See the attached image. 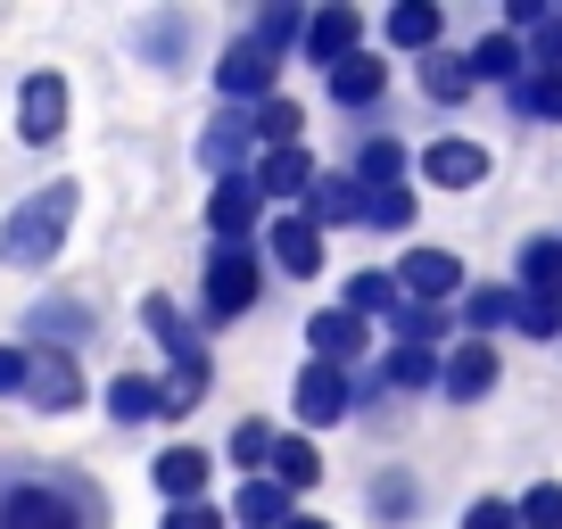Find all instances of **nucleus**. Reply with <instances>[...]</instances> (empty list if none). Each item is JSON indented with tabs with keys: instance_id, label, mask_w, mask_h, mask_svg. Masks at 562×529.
<instances>
[{
	"instance_id": "obj_2",
	"label": "nucleus",
	"mask_w": 562,
	"mask_h": 529,
	"mask_svg": "<svg viewBox=\"0 0 562 529\" xmlns=\"http://www.w3.org/2000/svg\"><path fill=\"white\" fill-rule=\"evenodd\" d=\"M75 182H50V191H34V199H18V215L0 224V264H50L58 257V240H67V224H75Z\"/></svg>"
},
{
	"instance_id": "obj_11",
	"label": "nucleus",
	"mask_w": 562,
	"mask_h": 529,
	"mask_svg": "<svg viewBox=\"0 0 562 529\" xmlns=\"http://www.w3.org/2000/svg\"><path fill=\"white\" fill-rule=\"evenodd\" d=\"M306 348H315V364H339V372H348L356 356L372 348V323L348 315V306H323V315L306 323Z\"/></svg>"
},
{
	"instance_id": "obj_7",
	"label": "nucleus",
	"mask_w": 562,
	"mask_h": 529,
	"mask_svg": "<svg viewBox=\"0 0 562 529\" xmlns=\"http://www.w3.org/2000/svg\"><path fill=\"white\" fill-rule=\"evenodd\" d=\"M299 50H306V67H348L356 50H364V18H356L348 0H331V9H315V18H306V34H299Z\"/></svg>"
},
{
	"instance_id": "obj_1",
	"label": "nucleus",
	"mask_w": 562,
	"mask_h": 529,
	"mask_svg": "<svg viewBox=\"0 0 562 529\" xmlns=\"http://www.w3.org/2000/svg\"><path fill=\"white\" fill-rule=\"evenodd\" d=\"M0 529H108V496L83 472L18 463V472H0Z\"/></svg>"
},
{
	"instance_id": "obj_15",
	"label": "nucleus",
	"mask_w": 562,
	"mask_h": 529,
	"mask_svg": "<svg viewBox=\"0 0 562 529\" xmlns=\"http://www.w3.org/2000/svg\"><path fill=\"white\" fill-rule=\"evenodd\" d=\"M513 290H521V299H562V232L521 240V257H513Z\"/></svg>"
},
{
	"instance_id": "obj_41",
	"label": "nucleus",
	"mask_w": 562,
	"mask_h": 529,
	"mask_svg": "<svg viewBox=\"0 0 562 529\" xmlns=\"http://www.w3.org/2000/svg\"><path fill=\"white\" fill-rule=\"evenodd\" d=\"M405 505H414V480H372V513L381 521H405Z\"/></svg>"
},
{
	"instance_id": "obj_32",
	"label": "nucleus",
	"mask_w": 562,
	"mask_h": 529,
	"mask_svg": "<svg viewBox=\"0 0 562 529\" xmlns=\"http://www.w3.org/2000/svg\"><path fill=\"white\" fill-rule=\"evenodd\" d=\"M389 331H397V348H439V339L456 331V315H447V306H414V299H405L397 315H389Z\"/></svg>"
},
{
	"instance_id": "obj_9",
	"label": "nucleus",
	"mask_w": 562,
	"mask_h": 529,
	"mask_svg": "<svg viewBox=\"0 0 562 529\" xmlns=\"http://www.w3.org/2000/svg\"><path fill=\"white\" fill-rule=\"evenodd\" d=\"M257 215H265L257 175H224V182H215V199H207V232H215V248H248Z\"/></svg>"
},
{
	"instance_id": "obj_36",
	"label": "nucleus",
	"mask_w": 562,
	"mask_h": 529,
	"mask_svg": "<svg viewBox=\"0 0 562 529\" xmlns=\"http://www.w3.org/2000/svg\"><path fill=\"white\" fill-rule=\"evenodd\" d=\"M232 463H240L248 480H265V463H273V423H257V414H248V423L232 430Z\"/></svg>"
},
{
	"instance_id": "obj_18",
	"label": "nucleus",
	"mask_w": 562,
	"mask_h": 529,
	"mask_svg": "<svg viewBox=\"0 0 562 529\" xmlns=\"http://www.w3.org/2000/svg\"><path fill=\"white\" fill-rule=\"evenodd\" d=\"M364 182H356V175H315V191H306V215H315V224L323 232H331V224H364Z\"/></svg>"
},
{
	"instance_id": "obj_35",
	"label": "nucleus",
	"mask_w": 562,
	"mask_h": 529,
	"mask_svg": "<svg viewBox=\"0 0 562 529\" xmlns=\"http://www.w3.org/2000/svg\"><path fill=\"white\" fill-rule=\"evenodd\" d=\"M108 414H116V423H149V414H158V381L116 372V389H108Z\"/></svg>"
},
{
	"instance_id": "obj_14",
	"label": "nucleus",
	"mask_w": 562,
	"mask_h": 529,
	"mask_svg": "<svg viewBox=\"0 0 562 529\" xmlns=\"http://www.w3.org/2000/svg\"><path fill=\"white\" fill-rule=\"evenodd\" d=\"M248 149H257V124H248V108H224V116L199 133V158L215 166V182H224V175H248Z\"/></svg>"
},
{
	"instance_id": "obj_28",
	"label": "nucleus",
	"mask_w": 562,
	"mask_h": 529,
	"mask_svg": "<svg viewBox=\"0 0 562 529\" xmlns=\"http://www.w3.org/2000/svg\"><path fill=\"white\" fill-rule=\"evenodd\" d=\"M513 116H538V124H562V67H529L513 83Z\"/></svg>"
},
{
	"instance_id": "obj_6",
	"label": "nucleus",
	"mask_w": 562,
	"mask_h": 529,
	"mask_svg": "<svg viewBox=\"0 0 562 529\" xmlns=\"http://www.w3.org/2000/svg\"><path fill=\"white\" fill-rule=\"evenodd\" d=\"M290 406H299L306 430H331V423H348V414H356V381H348L339 364H315V356H306L299 389H290Z\"/></svg>"
},
{
	"instance_id": "obj_42",
	"label": "nucleus",
	"mask_w": 562,
	"mask_h": 529,
	"mask_svg": "<svg viewBox=\"0 0 562 529\" xmlns=\"http://www.w3.org/2000/svg\"><path fill=\"white\" fill-rule=\"evenodd\" d=\"M463 529H521V513H513L505 496H480V505L463 513Z\"/></svg>"
},
{
	"instance_id": "obj_21",
	"label": "nucleus",
	"mask_w": 562,
	"mask_h": 529,
	"mask_svg": "<svg viewBox=\"0 0 562 529\" xmlns=\"http://www.w3.org/2000/svg\"><path fill=\"white\" fill-rule=\"evenodd\" d=\"M140 323L158 331V348L175 356V364H182V356H207V348H199V331H191V323H182V306L166 299V290H149V299H140Z\"/></svg>"
},
{
	"instance_id": "obj_3",
	"label": "nucleus",
	"mask_w": 562,
	"mask_h": 529,
	"mask_svg": "<svg viewBox=\"0 0 562 529\" xmlns=\"http://www.w3.org/2000/svg\"><path fill=\"white\" fill-rule=\"evenodd\" d=\"M199 299H207L215 323L248 315V306L265 299V273H257V248H215L207 257V282H199Z\"/></svg>"
},
{
	"instance_id": "obj_26",
	"label": "nucleus",
	"mask_w": 562,
	"mask_h": 529,
	"mask_svg": "<svg viewBox=\"0 0 562 529\" xmlns=\"http://www.w3.org/2000/svg\"><path fill=\"white\" fill-rule=\"evenodd\" d=\"M447 356L439 348H389L381 356V389H439Z\"/></svg>"
},
{
	"instance_id": "obj_34",
	"label": "nucleus",
	"mask_w": 562,
	"mask_h": 529,
	"mask_svg": "<svg viewBox=\"0 0 562 529\" xmlns=\"http://www.w3.org/2000/svg\"><path fill=\"white\" fill-rule=\"evenodd\" d=\"M397 175H405V149L389 142V133H364V149H356V182H364V191H389Z\"/></svg>"
},
{
	"instance_id": "obj_39",
	"label": "nucleus",
	"mask_w": 562,
	"mask_h": 529,
	"mask_svg": "<svg viewBox=\"0 0 562 529\" xmlns=\"http://www.w3.org/2000/svg\"><path fill=\"white\" fill-rule=\"evenodd\" d=\"M306 34V18H299V9H290V0H273V9H265V18H257V42H265V50H273L281 58V42H299Z\"/></svg>"
},
{
	"instance_id": "obj_30",
	"label": "nucleus",
	"mask_w": 562,
	"mask_h": 529,
	"mask_svg": "<svg viewBox=\"0 0 562 529\" xmlns=\"http://www.w3.org/2000/svg\"><path fill=\"white\" fill-rule=\"evenodd\" d=\"M265 480H281L290 496H299V488H315V480H323L315 439H273V463H265Z\"/></svg>"
},
{
	"instance_id": "obj_44",
	"label": "nucleus",
	"mask_w": 562,
	"mask_h": 529,
	"mask_svg": "<svg viewBox=\"0 0 562 529\" xmlns=\"http://www.w3.org/2000/svg\"><path fill=\"white\" fill-rule=\"evenodd\" d=\"M166 529H224V513L199 496V505H175V513H166Z\"/></svg>"
},
{
	"instance_id": "obj_19",
	"label": "nucleus",
	"mask_w": 562,
	"mask_h": 529,
	"mask_svg": "<svg viewBox=\"0 0 562 529\" xmlns=\"http://www.w3.org/2000/svg\"><path fill=\"white\" fill-rule=\"evenodd\" d=\"M248 175H257L265 199H306V191H315V158H306V149H265Z\"/></svg>"
},
{
	"instance_id": "obj_22",
	"label": "nucleus",
	"mask_w": 562,
	"mask_h": 529,
	"mask_svg": "<svg viewBox=\"0 0 562 529\" xmlns=\"http://www.w3.org/2000/svg\"><path fill=\"white\" fill-rule=\"evenodd\" d=\"M422 91H430L439 108H463V100H472V58H463V50H430V58H422Z\"/></svg>"
},
{
	"instance_id": "obj_37",
	"label": "nucleus",
	"mask_w": 562,
	"mask_h": 529,
	"mask_svg": "<svg viewBox=\"0 0 562 529\" xmlns=\"http://www.w3.org/2000/svg\"><path fill=\"white\" fill-rule=\"evenodd\" d=\"M414 207H422V199L405 191V182H389V191L364 199V224H372V232H405V224H414Z\"/></svg>"
},
{
	"instance_id": "obj_27",
	"label": "nucleus",
	"mask_w": 562,
	"mask_h": 529,
	"mask_svg": "<svg viewBox=\"0 0 562 529\" xmlns=\"http://www.w3.org/2000/svg\"><path fill=\"white\" fill-rule=\"evenodd\" d=\"M240 529H290V488L281 480H240Z\"/></svg>"
},
{
	"instance_id": "obj_40",
	"label": "nucleus",
	"mask_w": 562,
	"mask_h": 529,
	"mask_svg": "<svg viewBox=\"0 0 562 529\" xmlns=\"http://www.w3.org/2000/svg\"><path fill=\"white\" fill-rule=\"evenodd\" d=\"M513 331H529V339H562V299H521Z\"/></svg>"
},
{
	"instance_id": "obj_10",
	"label": "nucleus",
	"mask_w": 562,
	"mask_h": 529,
	"mask_svg": "<svg viewBox=\"0 0 562 529\" xmlns=\"http://www.w3.org/2000/svg\"><path fill=\"white\" fill-rule=\"evenodd\" d=\"M265 257L281 264V273H299V282H315L323 273V224L315 215H273V224H265Z\"/></svg>"
},
{
	"instance_id": "obj_25",
	"label": "nucleus",
	"mask_w": 562,
	"mask_h": 529,
	"mask_svg": "<svg viewBox=\"0 0 562 529\" xmlns=\"http://www.w3.org/2000/svg\"><path fill=\"white\" fill-rule=\"evenodd\" d=\"M339 306H348V315H364V323H389V315L405 306V290H397V273L381 264V273H356V282H348V299H339Z\"/></svg>"
},
{
	"instance_id": "obj_12",
	"label": "nucleus",
	"mask_w": 562,
	"mask_h": 529,
	"mask_svg": "<svg viewBox=\"0 0 562 529\" xmlns=\"http://www.w3.org/2000/svg\"><path fill=\"white\" fill-rule=\"evenodd\" d=\"M25 397H34L42 414H67V406H83V372H75V356H67V348H34Z\"/></svg>"
},
{
	"instance_id": "obj_20",
	"label": "nucleus",
	"mask_w": 562,
	"mask_h": 529,
	"mask_svg": "<svg viewBox=\"0 0 562 529\" xmlns=\"http://www.w3.org/2000/svg\"><path fill=\"white\" fill-rule=\"evenodd\" d=\"M323 83H331V100H339V108H372V100H381V91H389V67H381V58H372V50H356L348 67H331V75H323Z\"/></svg>"
},
{
	"instance_id": "obj_29",
	"label": "nucleus",
	"mask_w": 562,
	"mask_h": 529,
	"mask_svg": "<svg viewBox=\"0 0 562 529\" xmlns=\"http://www.w3.org/2000/svg\"><path fill=\"white\" fill-rule=\"evenodd\" d=\"M248 124H257V149H299V133H306V108L273 91L265 108H248Z\"/></svg>"
},
{
	"instance_id": "obj_23",
	"label": "nucleus",
	"mask_w": 562,
	"mask_h": 529,
	"mask_svg": "<svg viewBox=\"0 0 562 529\" xmlns=\"http://www.w3.org/2000/svg\"><path fill=\"white\" fill-rule=\"evenodd\" d=\"M513 315H521V290H513V282H496V290H463V315H456V331H496V323H513Z\"/></svg>"
},
{
	"instance_id": "obj_16",
	"label": "nucleus",
	"mask_w": 562,
	"mask_h": 529,
	"mask_svg": "<svg viewBox=\"0 0 562 529\" xmlns=\"http://www.w3.org/2000/svg\"><path fill=\"white\" fill-rule=\"evenodd\" d=\"M422 175L439 182V191H472V182L488 175V149L480 142H430L422 149Z\"/></svg>"
},
{
	"instance_id": "obj_45",
	"label": "nucleus",
	"mask_w": 562,
	"mask_h": 529,
	"mask_svg": "<svg viewBox=\"0 0 562 529\" xmlns=\"http://www.w3.org/2000/svg\"><path fill=\"white\" fill-rule=\"evenodd\" d=\"M290 529H331V521H323V513H290Z\"/></svg>"
},
{
	"instance_id": "obj_33",
	"label": "nucleus",
	"mask_w": 562,
	"mask_h": 529,
	"mask_svg": "<svg viewBox=\"0 0 562 529\" xmlns=\"http://www.w3.org/2000/svg\"><path fill=\"white\" fill-rule=\"evenodd\" d=\"M199 397H207V356H182V364L158 381V414H175V423H182Z\"/></svg>"
},
{
	"instance_id": "obj_4",
	"label": "nucleus",
	"mask_w": 562,
	"mask_h": 529,
	"mask_svg": "<svg viewBox=\"0 0 562 529\" xmlns=\"http://www.w3.org/2000/svg\"><path fill=\"white\" fill-rule=\"evenodd\" d=\"M389 273H397V290L414 306H456L463 299V257H456V248H405Z\"/></svg>"
},
{
	"instance_id": "obj_24",
	"label": "nucleus",
	"mask_w": 562,
	"mask_h": 529,
	"mask_svg": "<svg viewBox=\"0 0 562 529\" xmlns=\"http://www.w3.org/2000/svg\"><path fill=\"white\" fill-rule=\"evenodd\" d=\"M439 25H447V9H439V0H405V9H389V25H381V34L397 42V50H430V42H439Z\"/></svg>"
},
{
	"instance_id": "obj_17",
	"label": "nucleus",
	"mask_w": 562,
	"mask_h": 529,
	"mask_svg": "<svg viewBox=\"0 0 562 529\" xmlns=\"http://www.w3.org/2000/svg\"><path fill=\"white\" fill-rule=\"evenodd\" d=\"M463 58H472V83H521V75H529V42L505 34V25H496L488 42H472Z\"/></svg>"
},
{
	"instance_id": "obj_43",
	"label": "nucleus",
	"mask_w": 562,
	"mask_h": 529,
	"mask_svg": "<svg viewBox=\"0 0 562 529\" xmlns=\"http://www.w3.org/2000/svg\"><path fill=\"white\" fill-rule=\"evenodd\" d=\"M25 372H34V356H25V348H0V397H25Z\"/></svg>"
},
{
	"instance_id": "obj_31",
	"label": "nucleus",
	"mask_w": 562,
	"mask_h": 529,
	"mask_svg": "<svg viewBox=\"0 0 562 529\" xmlns=\"http://www.w3.org/2000/svg\"><path fill=\"white\" fill-rule=\"evenodd\" d=\"M158 488L175 496V505H199V488H207V455H199V447H166V455H158Z\"/></svg>"
},
{
	"instance_id": "obj_5",
	"label": "nucleus",
	"mask_w": 562,
	"mask_h": 529,
	"mask_svg": "<svg viewBox=\"0 0 562 529\" xmlns=\"http://www.w3.org/2000/svg\"><path fill=\"white\" fill-rule=\"evenodd\" d=\"M273 75H281V58L265 50L257 34H232V42H224V67H215V83H224L232 108H265V100H273Z\"/></svg>"
},
{
	"instance_id": "obj_8",
	"label": "nucleus",
	"mask_w": 562,
	"mask_h": 529,
	"mask_svg": "<svg viewBox=\"0 0 562 529\" xmlns=\"http://www.w3.org/2000/svg\"><path fill=\"white\" fill-rule=\"evenodd\" d=\"M58 133H67V75L42 67V75H25V91H18V142L50 149Z\"/></svg>"
},
{
	"instance_id": "obj_38",
	"label": "nucleus",
	"mask_w": 562,
	"mask_h": 529,
	"mask_svg": "<svg viewBox=\"0 0 562 529\" xmlns=\"http://www.w3.org/2000/svg\"><path fill=\"white\" fill-rule=\"evenodd\" d=\"M513 513H521V529H562V480H538Z\"/></svg>"
},
{
	"instance_id": "obj_13",
	"label": "nucleus",
	"mask_w": 562,
	"mask_h": 529,
	"mask_svg": "<svg viewBox=\"0 0 562 529\" xmlns=\"http://www.w3.org/2000/svg\"><path fill=\"white\" fill-rule=\"evenodd\" d=\"M488 389H496V348L488 339H456V348H447V372H439V397L472 406V397H488Z\"/></svg>"
}]
</instances>
